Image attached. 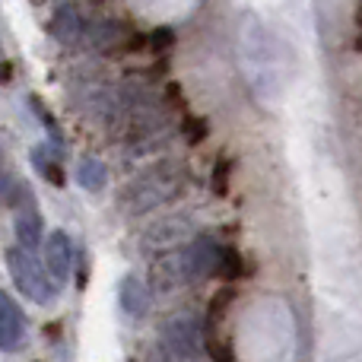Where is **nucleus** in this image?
<instances>
[{
	"label": "nucleus",
	"mask_w": 362,
	"mask_h": 362,
	"mask_svg": "<svg viewBox=\"0 0 362 362\" xmlns=\"http://www.w3.org/2000/svg\"><path fill=\"white\" fill-rule=\"evenodd\" d=\"M181 185H185V175H181L178 165H172V163L150 165L144 175H137L118 194V210L124 216H144L153 206L175 197L181 191Z\"/></svg>",
	"instance_id": "nucleus-1"
},
{
	"label": "nucleus",
	"mask_w": 362,
	"mask_h": 362,
	"mask_svg": "<svg viewBox=\"0 0 362 362\" xmlns=\"http://www.w3.org/2000/svg\"><path fill=\"white\" fill-rule=\"evenodd\" d=\"M206 331L204 321L191 312H178L159 327L156 346H153V362H204Z\"/></svg>",
	"instance_id": "nucleus-2"
},
{
	"label": "nucleus",
	"mask_w": 362,
	"mask_h": 362,
	"mask_svg": "<svg viewBox=\"0 0 362 362\" xmlns=\"http://www.w3.org/2000/svg\"><path fill=\"white\" fill-rule=\"evenodd\" d=\"M6 267H10V276L16 283V289L25 296V299L38 302V305H48L51 296H54V283L48 280L38 261L29 255L25 248H10L6 251Z\"/></svg>",
	"instance_id": "nucleus-3"
},
{
	"label": "nucleus",
	"mask_w": 362,
	"mask_h": 362,
	"mask_svg": "<svg viewBox=\"0 0 362 362\" xmlns=\"http://www.w3.org/2000/svg\"><path fill=\"white\" fill-rule=\"evenodd\" d=\"M197 238L194 232V223L187 216H169V219H159L153 223L150 229L144 232L140 238V251L146 255H165V251H178V248H187V245Z\"/></svg>",
	"instance_id": "nucleus-4"
},
{
	"label": "nucleus",
	"mask_w": 362,
	"mask_h": 362,
	"mask_svg": "<svg viewBox=\"0 0 362 362\" xmlns=\"http://www.w3.org/2000/svg\"><path fill=\"white\" fill-rule=\"evenodd\" d=\"M187 283H191V274H187L185 248L165 251V255L153 257V264H150V286L156 289V293H175V289L187 286Z\"/></svg>",
	"instance_id": "nucleus-5"
},
{
	"label": "nucleus",
	"mask_w": 362,
	"mask_h": 362,
	"mask_svg": "<svg viewBox=\"0 0 362 362\" xmlns=\"http://www.w3.org/2000/svg\"><path fill=\"white\" fill-rule=\"evenodd\" d=\"M45 261H48V274L54 283H64L74 270V245H70V235L64 229L51 232L48 242H45Z\"/></svg>",
	"instance_id": "nucleus-6"
},
{
	"label": "nucleus",
	"mask_w": 362,
	"mask_h": 362,
	"mask_svg": "<svg viewBox=\"0 0 362 362\" xmlns=\"http://www.w3.org/2000/svg\"><path fill=\"white\" fill-rule=\"evenodd\" d=\"M187 257V274H191V283H200L204 276L216 274V257H219V245L213 242L210 235H197L191 245L185 248Z\"/></svg>",
	"instance_id": "nucleus-7"
},
{
	"label": "nucleus",
	"mask_w": 362,
	"mask_h": 362,
	"mask_svg": "<svg viewBox=\"0 0 362 362\" xmlns=\"http://www.w3.org/2000/svg\"><path fill=\"white\" fill-rule=\"evenodd\" d=\"M23 337H25V318H23V312H19L16 302H13L10 296L0 289V350H4V353L19 350Z\"/></svg>",
	"instance_id": "nucleus-8"
},
{
	"label": "nucleus",
	"mask_w": 362,
	"mask_h": 362,
	"mask_svg": "<svg viewBox=\"0 0 362 362\" xmlns=\"http://www.w3.org/2000/svg\"><path fill=\"white\" fill-rule=\"evenodd\" d=\"M51 35H54L61 45H76L83 38V16L76 13L74 4L57 6L54 19H51Z\"/></svg>",
	"instance_id": "nucleus-9"
},
{
	"label": "nucleus",
	"mask_w": 362,
	"mask_h": 362,
	"mask_svg": "<svg viewBox=\"0 0 362 362\" xmlns=\"http://www.w3.org/2000/svg\"><path fill=\"white\" fill-rule=\"evenodd\" d=\"M118 302L131 318H140V315L150 308V289H146L144 280H137V276H124L121 289H118Z\"/></svg>",
	"instance_id": "nucleus-10"
},
{
	"label": "nucleus",
	"mask_w": 362,
	"mask_h": 362,
	"mask_svg": "<svg viewBox=\"0 0 362 362\" xmlns=\"http://www.w3.org/2000/svg\"><path fill=\"white\" fill-rule=\"evenodd\" d=\"M16 238L25 251L38 248V242H42V219H38V213L32 206L16 213Z\"/></svg>",
	"instance_id": "nucleus-11"
},
{
	"label": "nucleus",
	"mask_w": 362,
	"mask_h": 362,
	"mask_svg": "<svg viewBox=\"0 0 362 362\" xmlns=\"http://www.w3.org/2000/svg\"><path fill=\"white\" fill-rule=\"evenodd\" d=\"M105 181H108V172L99 159H83L80 163V185L86 187V191H102Z\"/></svg>",
	"instance_id": "nucleus-12"
},
{
	"label": "nucleus",
	"mask_w": 362,
	"mask_h": 362,
	"mask_svg": "<svg viewBox=\"0 0 362 362\" xmlns=\"http://www.w3.org/2000/svg\"><path fill=\"white\" fill-rule=\"evenodd\" d=\"M245 274V264H242V255L235 248H223L219 245V257H216V276L223 280H235V276Z\"/></svg>",
	"instance_id": "nucleus-13"
},
{
	"label": "nucleus",
	"mask_w": 362,
	"mask_h": 362,
	"mask_svg": "<svg viewBox=\"0 0 362 362\" xmlns=\"http://www.w3.org/2000/svg\"><path fill=\"white\" fill-rule=\"evenodd\" d=\"M32 163L38 165V172H42V175L48 178L51 185H57V187L64 185V172H61V165H57L54 159L48 156V150H45V146H42V150H35V153H32Z\"/></svg>",
	"instance_id": "nucleus-14"
},
{
	"label": "nucleus",
	"mask_w": 362,
	"mask_h": 362,
	"mask_svg": "<svg viewBox=\"0 0 362 362\" xmlns=\"http://www.w3.org/2000/svg\"><path fill=\"white\" fill-rule=\"evenodd\" d=\"M172 45H175V32H172V29H165V25H163V29H156L150 38H146V48H150V51H156V54H163V51H169Z\"/></svg>",
	"instance_id": "nucleus-15"
},
{
	"label": "nucleus",
	"mask_w": 362,
	"mask_h": 362,
	"mask_svg": "<svg viewBox=\"0 0 362 362\" xmlns=\"http://www.w3.org/2000/svg\"><path fill=\"white\" fill-rule=\"evenodd\" d=\"M181 131H185L187 144H204V137H206V131H210V127H206L204 118H187Z\"/></svg>",
	"instance_id": "nucleus-16"
},
{
	"label": "nucleus",
	"mask_w": 362,
	"mask_h": 362,
	"mask_svg": "<svg viewBox=\"0 0 362 362\" xmlns=\"http://www.w3.org/2000/svg\"><path fill=\"white\" fill-rule=\"evenodd\" d=\"M206 353H210L216 362H232V350H229V344H223V340H216V337H210L206 334Z\"/></svg>",
	"instance_id": "nucleus-17"
},
{
	"label": "nucleus",
	"mask_w": 362,
	"mask_h": 362,
	"mask_svg": "<svg viewBox=\"0 0 362 362\" xmlns=\"http://www.w3.org/2000/svg\"><path fill=\"white\" fill-rule=\"evenodd\" d=\"M213 191L223 197L229 191V163H216V175H213Z\"/></svg>",
	"instance_id": "nucleus-18"
},
{
	"label": "nucleus",
	"mask_w": 362,
	"mask_h": 362,
	"mask_svg": "<svg viewBox=\"0 0 362 362\" xmlns=\"http://www.w3.org/2000/svg\"><path fill=\"white\" fill-rule=\"evenodd\" d=\"M235 299V293L232 289H223V293H216V299H213V305H210V325L216 321V315H223L226 312V305Z\"/></svg>",
	"instance_id": "nucleus-19"
},
{
	"label": "nucleus",
	"mask_w": 362,
	"mask_h": 362,
	"mask_svg": "<svg viewBox=\"0 0 362 362\" xmlns=\"http://www.w3.org/2000/svg\"><path fill=\"white\" fill-rule=\"evenodd\" d=\"M32 108H35V112H38V121H42V124L48 127V131H51V137H61V131H57L54 118H51V115H48V108H45V105H42V102H38V99H32Z\"/></svg>",
	"instance_id": "nucleus-20"
},
{
	"label": "nucleus",
	"mask_w": 362,
	"mask_h": 362,
	"mask_svg": "<svg viewBox=\"0 0 362 362\" xmlns=\"http://www.w3.org/2000/svg\"><path fill=\"white\" fill-rule=\"evenodd\" d=\"M0 204H16V185L6 175H0Z\"/></svg>",
	"instance_id": "nucleus-21"
},
{
	"label": "nucleus",
	"mask_w": 362,
	"mask_h": 362,
	"mask_svg": "<svg viewBox=\"0 0 362 362\" xmlns=\"http://www.w3.org/2000/svg\"><path fill=\"white\" fill-rule=\"evenodd\" d=\"M13 76V64H0V83H6Z\"/></svg>",
	"instance_id": "nucleus-22"
},
{
	"label": "nucleus",
	"mask_w": 362,
	"mask_h": 362,
	"mask_svg": "<svg viewBox=\"0 0 362 362\" xmlns=\"http://www.w3.org/2000/svg\"><path fill=\"white\" fill-rule=\"evenodd\" d=\"M356 48H359V51H362V38H359V42H356Z\"/></svg>",
	"instance_id": "nucleus-23"
}]
</instances>
